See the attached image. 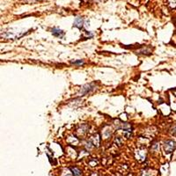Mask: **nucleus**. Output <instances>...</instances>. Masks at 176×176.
I'll use <instances>...</instances> for the list:
<instances>
[{
  "label": "nucleus",
  "mask_w": 176,
  "mask_h": 176,
  "mask_svg": "<svg viewBox=\"0 0 176 176\" xmlns=\"http://www.w3.org/2000/svg\"><path fill=\"white\" fill-rule=\"evenodd\" d=\"M175 147H176V143L172 140H167L165 142V144H164V150H165L167 153H170V152H172Z\"/></svg>",
  "instance_id": "1"
},
{
  "label": "nucleus",
  "mask_w": 176,
  "mask_h": 176,
  "mask_svg": "<svg viewBox=\"0 0 176 176\" xmlns=\"http://www.w3.org/2000/svg\"><path fill=\"white\" fill-rule=\"evenodd\" d=\"M52 33L53 35H55V36L56 37H59V38H63L64 37V32L59 28H57V27H54L52 28Z\"/></svg>",
  "instance_id": "2"
},
{
  "label": "nucleus",
  "mask_w": 176,
  "mask_h": 176,
  "mask_svg": "<svg viewBox=\"0 0 176 176\" xmlns=\"http://www.w3.org/2000/svg\"><path fill=\"white\" fill-rule=\"evenodd\" d=\"M84 25V19L83 18H81V17H78L75 19L74 20V23H73V26L78 27V28H82V27H83Z\"/></svg>",
  "instance_id": "3"
},
{
  "label": "nucleus",
  "mask_w": 176,
  "mask_h": 176,
  "mask_svg": "<svg viewBox=\"0 0 176 176\" xmlns=\"http://www.w3.org/2000/svg\"><path fill=\"white\" fill-rule=\"evenodd\" d=\"M94 86H93L92 84H89V85H86V86H85L83 88H82V90H81V92L83 93V94H86V93H88V92H90L91 91H92V90H94Z\"/></svg>",
  "instance_id": "4"
},
{
  "label": "nucleus",
  "mask_w": 176,
  "mask_h": 176,
  "mask_svg": "<svg viewBox=\"0 0 176 176\" xmlns=\"http://www.w3.org/2000/svg\"><path fill=\"white\" fill-rule=\"evenodd\" d=\"M72 171L74 176H80L81 175V172L77 168H72Z\"/></svg>",
  "instance_id": "5"
},
{
  "label": "nucleus",
  "mask_w": 176,
  "mask_h": 176,
  "mask_svg": "<svg viewBox=\"0 0 176 176\" xmlns=\"http://www.w3.org/2000/svg\"><path fill=\"white\" fill-rule=\"evenodd\" d=\"M72 64H79V65H81V64H84V62L82 61V60H79V61H73V62H72Z\"/></svg>",
  "instance_id": "6"
},
{
  "label": "nucleus",
  "mask_w": 176,
  "mask_h": 176,
  "mask_svg": "<svg viewBox=\"0 0 176 176\" xmlns=\"http://www.w3.org/2000/svg\"><path fill=\"white\" fill-rule=\"evenodd\" d=\"M172 133H173V135H176V126L172 128Z\"/></svg>",
  "instance_id": "7"
},
{
  "label": "nucleus",
  "mask_w": 176,
  "mask_h": 176,
  "mask_svg": "<svg viewBox=\"0 0 176 176\" xmlns=\"http://www.w3.org/2000/svg\"><path fill=\"white\" fill-rule=\"evenodd\" d=\"M28 1H32V2H33V1H38V0H28Z\"/></svg>",
  "instance_id": "8"
}]
</instances>
